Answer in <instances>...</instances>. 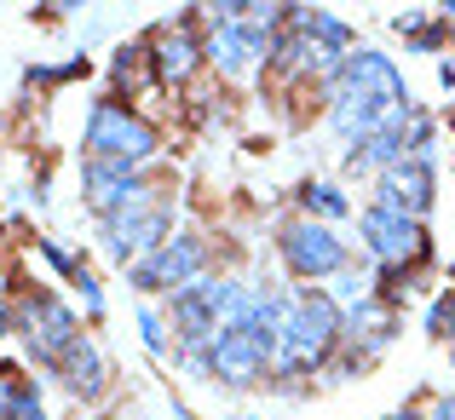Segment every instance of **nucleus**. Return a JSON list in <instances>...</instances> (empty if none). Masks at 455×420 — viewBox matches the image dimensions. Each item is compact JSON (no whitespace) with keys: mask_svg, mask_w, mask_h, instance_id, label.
<instances>
[{"mask_svg":"<svg viewBox=\"0 0 455 420\" xmlns=\"http://www.w3.org/2000/svg\"><path fill=\"white\" fill-rule=\"evenodd\" d=\"M427 334H433V340H455V294L433 299V311H427Z\"/></svg>","mask_w":455,"mask_h":420,"instance_id":"412c9836","label":"nucleus"},{"mask_svg":"<svg viewBox=\"0 0 455 420\" xmlns=\"http://www.w3.org/2000/svg\"><path fill=\"white\" fill-rule=\"evenodd\" d=\"M438 81H444V87H455V52L438 58Z\"/></svg>","mask_w":455,"mask_h":420,"instance_id":"a878e982","label":"nucleus"},{"mask_svg":"<svg viewBox=\"0 0 455 420\" xmlns=\"http://www.w3.org/2000/svg\"><path fill=\"white\" fill-rule=\"evenodd\" d=\"M357 236H363V248L380 259V265H392V271H415L427 254H433L427 225L410 219V213H398V208H380V202H369V208H363Z\"/></svg>","mask_w":455,"mask_h":420,"instance_id":"0eeeda50","label":"nucleus"},{"mask_svg":"<svg viewBox=\"0 0 455 420\" xmlns=\"http://www.w3.org/2000/svg\"><path fill=\"white\" fill-rule=\"evenodd\" d=\"M196 277H208V242H202L196 231H173L156 254L127 265V282H133L139 294H162V299L173 294V288L196 282Z\"/></svg>","mask_w":455,"mask_h":420,"instance_id":"423d86ee","label":"nucleus"},{"mask_svg":"<svg viewBox=\"0 0 455 420\" xmlns=\"http://www.w3.org/2000/svg\"><path fill=\"white\" fill-rule=\"evenodd\" d=\"M87 52H69L64 64H46V69H29V87H69V81H81L87 75Z\"/></svg>","mask_w":455,"mask_h":420,"instance_id":"6ab92c4d","label":"nucleus"},{"mask_svg":"<svg viewBox=\"0 0 455 420\" xmlns=\"http://www.w3.org/2000/svg\"><path fill=\"white\" fill-rule=\"evenodd\" d=\"M81 150L99 155V162L145 167L150 155L162 150V133H156V122H145L127 99H92L87 122H81Z\"/></svg>","mask_w":455,"mask_h":420,"instance_id":"f03ea898","label":"nucleus"},{"mask_svg":"<svg viewBox=\"0 0 455 420\" xmlns=\"http://www.w3.org/2000/svg\"><path fill=\"white\" fill-rule=\"evenodd\" d=\"M375 202H380V208L410 213V219H427V213H433V202H438V173H433V162H415V155H403L392 173L375 178Z\"/></svg>","mask_w":455,"mask_h":420,"instance_id":"ddd939ff","label":"nucleus"},{"mask_svg":"<svg viewBox=\"0 0 455 420\" xmlns=\"http://www.w3.org/2000/svg\"><path fill=\"white\" fill-rule=\"evenodd\" d=\"M0 420H52L41 403V386L23 375V363H0Z\"/></svg>","mask_w":455,"mask_h":420,"instance_id":"dca6fc26","label":"nucleus"},{"mask_svg":"<svg viewBox=\"0 0 455 420\" xmlns=\"http://www.w3.org/2000/svg\"><path fill=\"white\" fill-rule=\"evenodd\" d=\"M271 357H277V340L254 329H220L213 334V380L231 392H248L271 375Z\"/></svg>","mask_w":455,"mask_h":420,"instance_id":"1a4fd4ad","label":"nucleus"},{"mask_svg":"<svg viewBox=\"0 0 455 420\" xmlns=\"http://www.w3.org/2000/svg\"><path fill=\"white\" fill-rule=\"evenodd\" d=\"M277 254H283V265H289V277L306 282V288H323L329 277H340V271L352 265V248H346L329 225H317V219H289L277 231Z\"/></svg>","mask_w":455,"mask_h":420,"instance_id":"39448f33","label":"nucleus"},{"mask_svg":"<svg viewBox=\"0 0 455 420\" xmlns=\"http://www.w3.org/2000/svg\"><path fill=\"white\" fill-rule=\"evenodd\" d=\"M346 81H352V87H363L369 99H380L387 110H415V104H410V81H403V69L392 64L387 52H375V46H357V52L346 58Z\"/></svg>","mask_w":455,"mask_h":420,"instance_id":"4468645a","label":"nucleus"},{"mask_svg":"<svg viewBox=\"0 0 455 420\" xmlns=\"http://www.w3.org/2000/svg\"><path fill=\"white\" fill-rule=\"evenodd\" d=\"M346 329V311L334 305L329 288H306L294 282L289 299H283V334H277V357H271V375L277 380H311L323 363L334 357Z\"/></svg>","mask_w":455,"mask_h":420,"instance_id":"f257e3e1","label":"nucleus"},{"mask_svg":"<svg viewBox=\"0 0 455 420\" xmlns=\"http://www.w3.org/2000/svg\"><path fill=\"white\" fill-rule=\"evenodd\" d=\"M12 305H18V334H23V345H29V357H35L41 368H58L81 340H87V334H81L76 305H69L64 294H52V288H23Z\"/></svg>","mask_w":455,"mask_h":420,"instance_id":"7ed1b4c3","label":"nucleus"},{"mask_svg":"<svg viewBox=\"0 0 455 420\" xmlns=\"http://www.w3.org/2000/svg\"><path fill=\"white\" fill-rule=\"evenodd\" d=\"M139 340H145V352L150 357H162L167 352V317H162V311H150V305H139Z\"/></svg>","mask_w":455,"mask_h":420,"instance_id":"aec40b11","label":"nucleus"},{"mask_svg":"<svg viewBox=\"0 0 455 420\" xmlns=\"http://www.w3.org/2000/svg\"><path fill=\"white\" fill-rule=\"evenodd\" d=\"M450 127H455V110H450Z\"/></svg>","mask_w":455,"mask_h":420,"instance_id":"7c9ffc66","label":"nucleus"},{"mask_svg":"<svg viewBox=\"0 0 455 420\" xmlns=\"http://www.w3.org/2000/svg\"><path fill=\"white\" fill-rule=\"evenodd\" d=\"M0 127H6V115H0Z\"/></svg>","mask_w":455,"mask_h":420,"instance_id":"2f4dec72","label":"nucleus"},{"mask_svg":"<svg viewBox=\"0 0 455 420\" xmlns=\"http://www.w3.org/2000/svg\"><path fill=\"white\" fill-rule=\"evenodd\" d=\"M392 29H398L415 52H444V46H450V29L438 18H421V12H398V18H392Z\"/></svg>","mask_w":455,"mask_h":420,"instance_id":"a211bd4d","label":"nucleus"},{"mask_svg":"<svg viewBox=\"0 0 455 420\" xmlns=\"http://www.w3.org/2000/svg\"><path fill=\"white\" fill-rule=\"evenodd\" d=\"M427 420H455V398H438V403H433V415H427Z\"/></svg>","mask_w":455,"mask_h":420,"instance_id":"393cba45","label":"nucleus"},{"mask_svg":"<svg viewBox=\"0 0 455 420\" xmlns=\"http://www.w3.org/2000/svg\"><path fill=\"white\" fill-rule=\"evenodd\" d=\"M225 299H231V277H196L167 294V322H173V345H202L225 329Z\"/></svg>","mask_w":455,"mask_h":420,"instance_id":"6e6552de","label":"nucleus"},{"mask_svg":"<svg viewBox=\"0 0 455 420\" xmlns=\"http://www.w3.org/2000/svg\"><path fill=\"white\" fill-rule=\"evenodd\" d=\"M294 202H300V213H306V219H317V225L346 219V213H352L346 190H340V185H323V178H306V185L294 190Z\"/></svg>","mask_w":455,"mask_h":420,"instance_id":"f3484780","label":"nucleus"},{"mask_svg":"<svg viewBox=\"0 0 455 420\" xmlns=\"http://www.w3.org/2000/svg\"><path fill=\"white\" fill-rule=\"evenodd\" d=\"M450 363H455V340H450Z\"/></svg>","mask_w":455,"mask_h":420,"instance_id":"c85d7f7f","label":"nucleus"},{"mask_svg":"<svg viewBox=\"0 0 455 420\" xmlns=\"http://www.w3.org/2000/svg\"><path fill=\"white\" fill-rule=\"evenodd\" d=\"M202 46H208V64L220 69V75H248L254 64L271 69V52H277V29H266V23H213L208 35H202Z\"/></svg>","mask_w":455,"mask_h":420,"instance_id":"9d476101","label":"nucleus"},{"mask_svg":"<svg viewBox=\"0 0 455 420\" xmlns=\"http://www.w3.org/2000/svg\"><path fill=\"white\" fill-rule=\"evenodd\" d=\"M52 375H58V386H64L76 403H99L104 392H110V363H104V352L92 340H81L76 352L52 368Z\"/></svg>","mask_w":455,"mask_h":420,"instance_id":"2eb2a0df","label":"nucleus"},{"mask_svg":"<svg viewBox=\"0 0 455 420\" xmlns=\"http://www.w3.org/2000/svg\"><path fill=\"white\" fill-rule=\"evenodd\" d=\"M167 236H173V190L156 185L150 196L133 202V208H122L116 219H104L99 242H104V259H110V265H133V259L156 254Z\"/></svg>","mask_w":455,"mask_h":420,"instance_id":"20e7f679","label":"nucleus"},{"mask_svg":"<svg viewBox=\"0 0 455 420\" xmlns=\"http://www.w3.org/2000/svg\"><path fill=\"white\" fill-rule=\"evenodd\" d=\"M35 254H41V259H46V265H52L64 282H76V271H81V259H76V254H64V248H58V242H46V236L35 242Z\"/></svg>","mask_w":455,"mask_h":420,"instance_id":"5701e85b","label":"nucleus"},{"mask_svg":"<svg viewBox=\"0 0 455 420\" xmlns=\"http://www.w3.org/2000/svg\"><path fill=\"white\" fill-rule=\"evenodd\" d=\"M438 23H444V29H455V6H444V12H438Z\"/></svg>","mask_w":455,"mask_h":420,"instance_id":"bb28decb","label":"nucleus"},{"mask_svg":"<svg viewBox=\"0 0 455 420\" xmlns=\"http://www.w3.org/2000/svg\"><path fill=\"white\" fill-rule=\"evenodd\" d=\"M69 288L81 294V305H87V317L99 322V317H104V288H99V277H92V271L81 265V271H76V282H69Z\"/></svg>","mask_w":455,"mask_h":420,"instance_id":"4be33fe9","label":"nucleus"},{"mask_svg":"<svg viewBox=\"0 0 455 420\" xmlns=\"http://www.w3.org/2000/svg\"><path fill=\"white\" fill-rule=\"evenodd\" d=\"M6 334H18V305L0 299V340H6Z\"/></svg>","mask_w":455,"mask_h":420,"instance_id":"b1692460","label":"nucleus"},{"mask_svg":"<svg viewBox=\"0 0 455 420\" xmlns=\"http://www.w3.org/2000/svg\"><path fill=\"white\" fill-rule=\"evenodd\" d=\"M150 190L156 185L127 162H99V155L81 162V202H87V213H99V219H116L122 208H133L139 196H150Z\"/></svg>","mask_w":455,"mask_h":420,"instance_id":"9b49d317","label":"nucleus"},{"mask_svg":"<svg viewBox=\"0 0 455 420\" xmlns=\"http://www.w3.org/2000/svg\"><path fill=\"white\" fill-rule=\"evenodd\" d=\"M190 23H196V12H185V18H173L167 29L150 35V81L156 87H185L208 64V46H202V35H190Z\"/></svg>","mask_w":455,"mask_h":420,"instance_id":"f8f14e48","label":"nucleus"},{"mask_svg":"<svg viewBox=\"0 0 455 420\" xmlns=\"http://www.w3.org/2000/svg\"><path fill=\"white\" fill-rule=\"evenodd\" d=\"M122 420H145V415H122Z\"/></svg>","mask_w":455,"mask_h":420,"instance_id":"c756f323","label":"nucleus"},{"mask_svg":"<svg viewBox=\"0 0 455 420\" xmlns=\"http://www.w3.org/2000/svg\"><path fill=\"white\" fill-rule=\"evenodd\" d=\"M173 420H190V415H185V409H173Z\"/></svg>","mask_w":455,"mask_h":420,"instance_id":"cd10ccee","label":"nucleus"}]
</instances>
